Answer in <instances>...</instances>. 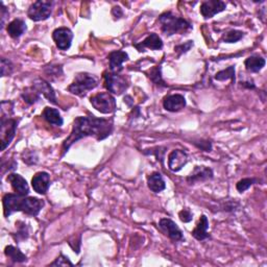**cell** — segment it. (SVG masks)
Returning a JSON list of instances; mask_svg holds the SVG:
<instances>
[{
  "mask_svg": "<svg viewBox=\"0 0 267 267\" xmlns=\"http://www.w3.org/2000/svg\"><path fill=\"white\" fill-rule=\"evenodd\" d=\"M112 132H113V123L107 119L96 118L94 116H80L75 118L70 135L63 142L62 157L65 156V153L75 142L83 139V138L93 136L98 141H101L108 138Z\"/></svg>",
  "mask_w": 267,
  "mask_h": 267,
  "instance_id": "6da1fadb",
  "label": "cell"
},
{
  "mask_svg": "<svg viewBox=\"0 0 267 267\" xmlns=\"http://www.w3.org/2000/svg\"><path fill=\"white\" fill-rule=\"evenodd\" d=\"M2 205L5 217H8L14 212H23L31 216H37L44 206V202L37 197L8 193L3 196Z\"/></svg>",
  "mask_w": 267,
  "mask_h": 267,
  "instance_id": "7a4b0ae2",
  "label": "cell"
},
{
  "mask_svg": "<svg viewBox=\"0 0 267 267\" xmlns=\"http://www.w3.org/2000/svg\"><path fill=\"white\" fill-rule=\"evenodd\" d=\"M159 24L161 30L166 36H172L176 33H184L192 29V25L187 20L172 14L171 12L163 13L159 17Z\"/></svg>",
  "mask_w": 267,
  "mask_h": 267,
  "instance_id": "3957f363",
  "label": "cell"
},
{
  "mask_svg": "<svg viewBox=\"0 0 267 267\" xmlns=\"http://www.w3.org/2000/svg\"><path fill=\"white\" fill-rule=\"evenodd\" d=\"M97 85L98 80L95 76L87 72H81L75 75L74 81L68 87V91L77 96H85L88 91L96 88Z\"/></svg>",
  "mask_w": 267,
  "mask_h": 267,
  "instance_id": "277c9868",
  "label": "cell"
},
{
  "mask_svg": "<svg viewBox=\"0 0 267 267\" xmlns=\"http://www.w3.org/2000/svg\"><path fill=\"white\" fill-rule=\"evenodd\" d=\"M91 105L102 114H111L116 111L117 105L114 96L108 92H101L90 98Z\"/></svg>",
  "mask_w": 267,
  "mask_h": 267,
  "instance_id": "5b68a950",
  "label": "cell"
},
{
  "mask_svg": "<svg viewBox=\"0 0 267 267\" xmlns=\"http://www.w3.org/2000/svg\"><path fill=\"white\" fill-rule=\"evenodd\" d=\"M18 121L16 119L1 115V125H0V141H1V150H5L13 141L17 131Z\"/></svg>",
  "mask_w": 267,
  "mask_h": 267,
  "instance_id": "8992f818",
  "label": "cell"
},
{
  "mask_svg": "<svg viewBox=\"0 0 267 267\" xmlns=\"http://www.w3.org/2000/svg\"><path fill=\"white\" fill-rule=\"evenodd\" d=\"M53 1H46V0H38L33 2L28 11V16L32 21H43L48 19L51 12H53Z\"/></svg>",
  "mask_w": 267,
  "mask_h": 267,
  "instance_id": "52a82bcc",
  "label": "cell"
},
{
  "mask_svg": "<svg viewBox=\"0 0 267 267\" xmlns=\"http://www.w3.org/2000/svg\"><path fill=\"white\" fill-rule=\"evenodd\" d=\"M103 79H105V87L116 95L122 94L126 88L127 83L123 76L119 75V73H115L112 71H106L103 73Z\"/></svg>",
  "mask_w": 267,
  "mask_h": 267,
  "instance_id": "ba28073f",
  "label": "cell"
},
{
  "mask_svg": "<svg viewBox=\"0 0 267 267\" xmlns=\"http://www.w3.org/2000/svg\"><path fill=\"white\" fill-rule=\"evenodd\" d=\"M159 228L163 233L168 236L172 241H175V242L184 240L182 231H180L175 221H172L169 218H162L159 221Z\"/></svg>",
  "mask_w": 267,
  "mask_h": 267,
  "instance_id": "9c48e42d",
  "label": "cell"
},
{
  "mask_svg": "<svg viewBox=\"0 0 267 267\" xmlns=\"http://www.w3.org/2000/svg\"><path fill=\"white\" fill-rule=\"evenodd\" d=\"M53 39L59 50H68L71 46L73 32L67 28H59L54 30Z\"/></svg>",
  "mask_w": 267,
  "mask_h": 267,
  "instance_id": "30bf717a",
  "label": "cell"
},
{
  "mask_svg": "<svg viewBox=\"0 0 267 267\" xmlns=\"http://www.w3.org/2000/svg\"><path fill=\"white\" fill-rule=\"evenodd\" d=\"M188 163V154L186 151L182 149H176L172 150L168 156V168L174 171L178 172L182 169Z\"/></svg>",
  "mask_w": 267,
  "mask_h": 267,
  "instance_id": "8fae6325",
  "label": "cell"
},
{
  "mask_svg": "<svg viewBox=\"0 0 267 267\" xmlns=\"http://www.w3.org/2000/svg\"><path fill=\"white\" fill-rule=\"evenodd\" d=\"M227 8V4L220 1V0H209L205 1L201 5V14L205 19H210L216 14L225 11Z\"/></svg>",
  "mask_w": 267,
  "mask_h": 267,
  "instance_id": "7c38bea8",
  "label": "cell"
},
{
  "mask_svg": "<svg viewBox=\"0 0 267 267\" xmlns=\"http://www.w3.org/2000/svg\"><path fill=\"white\" fill-rule=\"evenodd\" d=\"M32 88L36 90L40 95L44 96L48 101L53 102L54 105H57V97H56V93L55 90L51 87L50 84L43 79H38L33 82Z\"/></svg>",
  "mask_w": 267,
  "mask_h": 267,
  "instance_id": "4fadbf2b",
  "label": "cell"
},
{
  "mask_svg": "<svg viewBox=\"0 0 267 267\" xmlns=\"http://www.w3.org/2000/svg\"><path fill=\"white\" fill-rule=\"evenodd\" d=\"M31 186L37 193L45 194L50 186V176L45 171L38 172L31 179Z\"/></svg>",
  "mask_w": 267,
  "mask_h": 267,
  "instance_id": "5bb4252c",
  "label": "cell"
},
{
  "mask_svg": "<svg viewBox=\"0 0 267 267\" xmlns=\"http://www.w3.org/2000/svg\"><path fill=\"white\" fill-rule=\"evenodd\" d=\"M213 170L209 167L206 166H196L193 171L191 172V175L189 176L186 179L187 182L193 185L195 183H200V182H205V180H208L213 178Z\"/></svg>",
  "mask_w": 267,
  "mask_h": 267,
  "instance_id": "9a60e30c",
  "label": "cell"
},
{
  "mask_svg": "<svg viewBox=\"0 0 267 267\" xmlns=\"http://www.w3.org/2000/svg\"><path fill=\"white\" fill-rule=\"evenodd\" d=\"M108 59L110 63V71L119 73L122 70L123 63L128 59V55L125 53V51L116 50V51H113V53H111Z\"/></svg>",
  "mask_w": 267,
  "mask_h": 267,
  "instance_id": "2e32d148",
  "label": "cell"
},
{
  "mask_svg": "<svg viewBox=\"0 0 267 267\" xmlns=\"http://www.w3.org/2000/svg\"><path fill=\"white\" fill-rule=\"evenodd\" d=\"M7 182H10L14 191L22 196H28L30 193V187L27 179L23 178L20 175L11 174L7 177Z\"/></svg>",
  "mask_w": 267,
  "mask_h": 267,
  "instance_id": "e0dca14e",
  "label": "cell"
},
{
  "mask_svg": "<svg viewBox=\"0 0 267 267\" xmlns=\"http://www.w3.org/2000/svg\"><path fill=\"white\" fill-rule=\"evenodd\" d=\"M163 107L168 112H178L186 107V99L180 94H172L163 100Z\"/></svg>",
  "mask_w": 267,
  "mask_h": 267,
  "instance_id": "ac0fdd59",
  "label": "cell"
},
{
  "mask_svg": "<svg viewBox=\"0 0 267 267\" xmlns=\"http://www.w3.org/2000/svg\"><path fill=\"white\" fill-rule=\"evenodd\" d=\"M135 47L140 51H143L144 48H148L151 50H160L163 48V42L162 39L158 36L157 33H150L148 37H146L140 44H135Z\"/></svg>",
  "mask_w": 267,
  "mask_h": 267,
  "instance_id": "d6986e66",
  "label": "cell"
},
{
  "mask_svg": "<svg viewBox=\"0 0 267 267\" xmlns=\"http://www.w3.org/2000/svg\"><path fill=\"white\" fill-rule=\"evenodd\" d=\"M208 229H209V220L208 218H207L206 215H202L199 223H197V226L192 231L191 234L196 240L204 241L205 239L209 238Z\"/></svg>",
  "mask_w": 267,
  "mask_h": 267,
  "instance_id": "ffe728a7",
  "label": "cell"
},
{
  "mask_svg": "<svg viewBox=\"0 0 267 267\" xmlns=\"http://www.w3.org/2000/svg\"><path fill=\"white\" fill-rule=\"evenodd\" d=\"M6 30L11 38L18 39L27 30V24L22 19H15L7 24Z\"/></svg>",
  "mask_w": 267,
  "mask_h": 267,
  "instance_id": "44dd1931",
  "label": "cell"
},
{
  "mask_svg": "<svg viewBox=\"0 0 267 267\" xmlns=\"http://www.w3.org/2000/svg\"><path fill=\"white\" fill-rule=\"evenodd\" d=\"M148 185L150 190L154 193H160L165 190L166 184L160 172H153L148 178Z\"/></svg>",
  "mask_w": 267,
  "mask_h": 267,
  "instance_id": "7402d4cb",
  "label": "cell"
},
{
  "mask_svg": "<svg viewBox=\"0 0 267 267\" xmlns=\"http://www.w3.org/2000/svg\"><path fill=\"white\" fill-rule=\"evenodd\" d=\"M42 117L44 118L48 123L56 125V126H62L63 123H64V120L61 117L59 112L57 109H54V108L46 107L44 109V111H43Z\"/></svg>",
  "mask_w": 267,
  "mask_h": 267,
  "instance_id": "603a6c76",
  "label": "cell"
},
{
  "mask_svg": "<svg viewBox=\"0 0 267 267\" xmlns=\"http://www.w3.org/2000/svg\"><path fill=\"white\" fill-rule=\"evenodd\" d=\"M265 64H266L265 59L262 57L257 56V55L248 57L244 62L246 70L249 72H254V73L262 70Z\"/></svg>",
  "mask_w": 267,
  "mask_h": 267,
  "instance_id": "cb8c5ba5",
  "label": "cell"
},
{
  "mask_svg": "<svg viewBox=\"0 0 267 267\" xmlns=\"http://www.w3.org/2000/svg\"><path fill=\"white\" fill-rule=\"evenodd\" d=\"M4 254L7 258H10L13 262L16 263H23L28 260V257L18 247H15L13 245H7L4 249Z\"/></svg>",
  "mask_w": 267,
  "mask_h": 267,
  "instance_id": "d4e9b609",
  "label": "cell"
},
{
  "mask_svg": "<svg viewBox=\"0 0 267 267\" xmlns=\"http://www.w3.org/2000/svg\"><path fill=\"white\" fill-rule=\"evenodd\" d=\"M215 80L219 82H225L232 80L235 82V66H230L225 70H221L215 74Z\"/></svg>",
  "mask_w": 267,
  "mask_h": 267,
  "instance_id": "484cf974",
  "label": "cell"
},
{
  "mask_svg": "<svg viewBox=\"0 0 267 267\" xmlns=\"http://www.w3.org/2000/svg\"><path fill=\"white\" fill-rule=\"evenodd\" d=\"M243 36H244V33L242 31L232 30H229L225 34H223L222 41L226 42V43H236L239 40L242 39Z\"/></svg>",
  "mask_w": 267,
  "mask_h": 267,
  "instance_id": "4316f807",
  "label": "cell"
},
{
  "mask_svg": "<svg viewBox=\"0 0 267 267\" xmlns=\"http://www.w3.org/2000/svg\"><path fill=\"white\" fill-rule=\"evenodd\" d=\"M22 97H23L25 102L29 103V105H32V103H34L37 100H39L40 94L36 90H34L32 87H30V88H28V89L24 90V92L22 94Z\"/></svg>",
  "mask_w": 267,
  "mask_h": 267,
  "instance_id": "83f0119b",
  "label": "cell"
},
{
  "mask_svg": "<svg viewBox=\"0 0 267 267\" xmlns=\"http://www.w3.org/2000/svg\"><path fill=\"white\" fill-rule=\"evenodd\" d=\"M148 76L150 77V80L156 85L163 86V87H166L164 81H163V79H162V73H161V67L160 66L153 67L150 70Z\"/></svg>",
  "mask_w": 267,
  "mask_h": 267,
  "instance_id": "f1b7e54d",
  "label": "cell"
},
{
  "mask_svg": "<svg viewBox=\"0 0 267 267\" xmlns=\"http://www.w3.org/2000/svg\"><path fill=\"white\" fill-rule=\"evenodd\" d=\"M257 183V179L256 178H242L240 179L239 182L236 184V189L238 190V192L242 193L244 191H246L248 188H251L254 184Z\"/></svg>",
  "mask_w": 267,
  "mask_h": 267,
  "instance_id": "f546056e",
  "label": "cell"
},
{
  "mask_svg": "<svg viewBox=\"0 0 267 267\" xmlns=\"http://www.w3.org/2000/svg\"><path fill=\"white\" fill-rule=\"evenodd\" d=\"M14 66L10 59L5 58L1 59V76H8L13 73Z\"/></svg>",
  "mask_w": 267,
  "mask_h": 267,
  "instance_id": "4dcf8cb0",
  "label": "cell"
},
{
  "mask_svg": "<svg viewBox=\"0 0 267 267\" xmlns=\"http://www.w3.org/2000/svg\"><path fill=\"white\" fill-rule=\"evenodd\" d=\"M16 235L17 236L15 237V239L17 241L24 240L29 237V230H28V227H27V225H25V223L22 222V226H18V230H17Z\"/></svg>",
  "mask_w": 267,
  "mask_h": 267,
  "instance_id": "1f68e13d",
  "label": "cell"
},
{
  "mask_svg": "<svg viewBox=\"0 0 267 267\" xmlns=\"http://www.w3.org/2000/svg\"><path fill=\"white\" fill-rule=\"evenodd\" d=\"M50 265L51 266H58V265L59 266H67V265L73 266V263L70 260H69L67 257H65L63 254H61V255H59V257L58 258V259H56V261H54Z\"/></svg>",
  "mask_w": 267,
  "mask_h": 267,
  "instance_id": "d6a6232c",
  "label": "cell"
},
{
  "mask_svg": "<svg viewBox=\"0 0 267 267\" xmlns=\"http://www.w3.org/2000/svg\"><path fill=\"white\" fill-rule=\"evenodd\" d=\"M191 47H193V41H188L185 43V44H180V45L176 46L175 51L178 54V56H180V55L187 53L188 50H190Z\"/></svg>",
  "mask_w": 267,
  "mask_h": 267,
  "instance_id": "836d02e7",
  "label": "cell"
},
{
  "mask_svg": "<svg viewBox=\"0 0 267 267\" xmlns=\"http://www.w3.org/2000/svg\"><path fill=\"white\" fill-rule=\"evenodd\" d=\"M178 217L183 222H190L193 218V214L188 209H184L178 213Z\"/></svg>",
  "mask_w": 267,
  "mask_h": 267,
  "instance_id": "e575fe53",
  "label": "cell"
},
{
  "mask_svg": "<svg viewBox=\"0 0 267 267\" xmlns=\"http://www.w3.org/2000/svg\"><path fill=\"white\" fill-rule=\"evenodd\" d=\"M30 160H31L32 164H36L37 161H38V158L36 156V153L32 152V151H28L27 153L23 154V161L25 163H28V164H30Z\"/></svg>",
  "mask_w": 267,
  "mask_h": 267,
  "instance_id": "d590c367",
  "label": "cell"
},
{
  "mask_svg": "<svg viewBox=\"0 0 267 267\" xmlns=\"http://www.w3.org/2000/svg\"><path fill=\"white\" fill-rule=\"evenodd\" d=\"M8 17V12L2 2H0V20H1V29L4 27L5 19Z\"/></svg>",
  "mask_w": 267,
  "mask_h": 267,
  "instance_id": "8d00e7d4",
  "label": "cell"
},
{
  "mask_svg": "<svg viewBox=\"0 0 267 267\" xmlns=\"http://www.w3.org/2000/svg\"><path fill=\"white\" fill-rule=\"evenodd\" d=\"M194 144L197 146V148H201L202 150H205V151H211V149H212V144L210 141L201 140L200 143L194 142Z\"/></svg>",
  "mask_w": 267,
  "mask_h": 267,
  "instance_id": "74e56055",
  "label": "cell"
},
{
  "mask_svg": "<svg viewBox=\"0 0 267 267\" xmlns=\"http://www.w3.org/2000/svg\"><path fill=\"white\" fill-rule=\"evenodd\" d=\"M112 14H113V16L115 17V18H117V19H119L120 17H122V15H123V13L121 11V8H120L119 6L113 7V11H112Z\"/></svg>",
  "mask_w": 267,
  "mask_h": 267,
  "instance_id": "f35d334b",
  "label": "cell"
}]
</instances>
